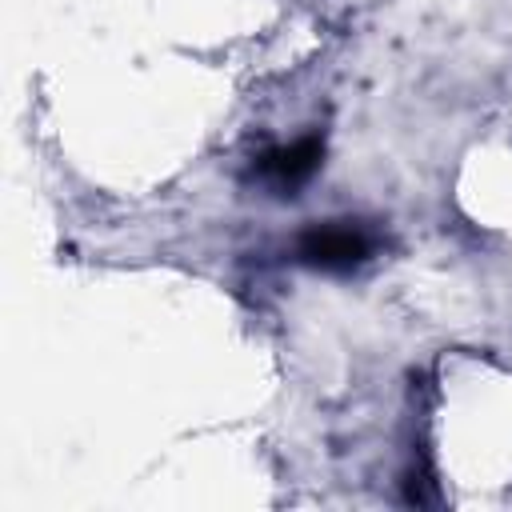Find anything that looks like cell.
I'll return each mask as SVG.
<instances>
[{
    "mask_svg": "<svg viewBox=\"0 0 512 512\" xmlns=\"http://www.w3.org/2000/svg\"><path fill=\"white\" fill-rule=\"evenodd\" d=\"M296 256L324 272H348L372 256V236L352 220H328L312 224L296 240Z\"/></svg>",
    "mask_w": 512,
    "mask_h": 512,
    "instance_id": "1",
    "label": "cell"
},
{
    "mask_svg": "<svg viewBox=\"0 0 512 512\" xmlns=\"http://www.w3.org/2000/svg\"><path fill=\"white\" fill-rule=\"evenodd\" d=\"M324 160V140L320 136H304L288 148H272L264 160H260V172L276 184V188H296L304 184Z\"/></svg>",
    "mask_w": 512,
    "mask_h": 512,
    "instance_id": "2",
    "label": "cell"
}]
</instances>
